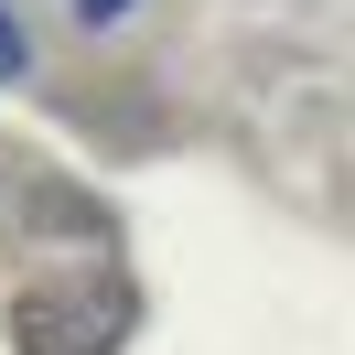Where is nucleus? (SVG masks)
<instances>
[{
	"instance_id": "1",
	"label": "nucleus",
	"mask_w": 355,
	"mask_h": 355,
	"mask_svg": "<svg viewBox=\"0 0 355 355\" xmlns=\"http://www.w3.org/2000/svg\"><path fill=\"white\" fill-rule=\"evenodd\" d=\"M22 54H33V44H22V22H11V11H0V87H11V76H22Z\"/></svg>"
},
{
	"instance_id": "2",
	"label": "nucleus",
	"mask_w": 355,
	"mask_h": 355,
	"mask_svg": "<svg viewBox=\"0 0 355 355\" xmlns=\"http://www.w3.org/2000/svg\"><path fill=\"white\" fill-rule=\"evenodd\" d=\"M76 11H87V22H119V11H130V0H76Z\"/></svg>"
}]
</instances>
